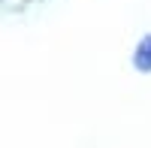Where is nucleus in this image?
Instances as JSON below:
<instances>
[{"label": "nucleus", "mask_w": 151, "mask_h": 148, "mask_svg": "<svg viewBox=\"0 0 151 148\" xmlns=\"http://www.w3.org/2000/svg\"><path fill=\"white\" fill-rule=\"evenodd\" d=\"M136 67L139 70H151V36H145L142 45L136 48Z\"/></svg>", "instance_id": "f257e3e1"}]
</instances>
